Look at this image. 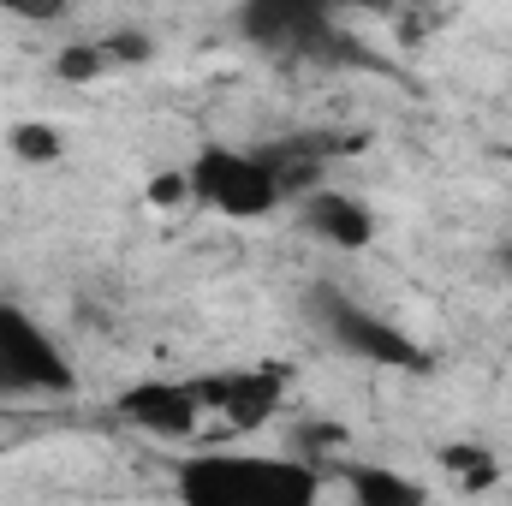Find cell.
Listing matches in <instances>:
<instances>
[{
    "label": "cell",
    "instance_id": "6da1fadb",
    "mask_svg": "<svg viewBox=\"0 0 512 506\" xmlns=\"http://www.w3.org/2000/svg\"><path fill=\"white\" fill-rule=\"evenodd\" d=\"M173 495L191 506H304L322 495L310 459H239V453H197L179 459Z\"/></svg>",
    "mask_w": 512,
    "mask_h": 506
},
{
    "label": "cell",
    "instance_id": "7a4b0ae2",
    "mask_svg": "<svg viewBox=\"0 0 512 506\" xmlns=\"http://www.w3.org/2000/svg\"><path fill=\"white\" fill-rule=\"evenodd\" d=\"M304 310H310V322L322 328V340L340 346V352H352L358 364H387V370H411V376L429 370V352H423L393 316L370 310V304H358L352 292H340V286H328V280L310 286Z\"/></svg>",
    "mask_w": 512,
    "mask_h": 506
},
{
    "label": "cell",
    "instance_id": "3957f363",
    "mask_svg": "<svg viewBox=\"0 0 512 506\" xmlns=\"http://www.w3.org/2000/svg\"><path fill=\"white\" fill-rule=\"evenodd\" d=\"M239 36L274 60H346L340 0H239Z\"/></svg>",
    "mask_w": 512,
    "mask_h": 506
},
{
    "label": "cell",
    "instance_id": "277c9868",
    "mask_svg": "<svg viewBox=\"0 0 512 506\" xmlns=\"http://www.w3.org/2000/svg\"><path fill=\"white\" fill-rule=\"evenodd\" d=\"M185 179H191V203L227 215V221H262L274 209H286L274 173L262 167L256 149L239 143H203L191 161H185Z\"/></svg>",
    "mask_w": 512,
    "mask_h": 506
},
{
    "label": "cell",
    "instance_id": "5b68a950",
    "mask_svg": "<svg viewBox=\"0 0 512 506\" xmlns=\"http://www.w3.org/2000/svg\"><path fill=\"white\" fill-rule=\"evenodd\" d=\"M72 393V364L60 340L12 298H0V399H54Z\"/></svg>",
    "mask_w": 512,
    "mask_h": 506
},
{
    "label": "cell",
    "instance_id": "8992f818",
    "mask_svg": "<svg viewBox=\"0 0 512 506\" xmlns=\"http://www.w3.org/2000/svg\"><path fill=\"white\" fill-rule=\"evenodd\" d=\"M114 411H120V423L155 435V441H197L203 423H209L203 387L197 381H167V376H143L131 387H120Z\"/></svg>",
    "mask_w": 512,
    "mask_h": 506
},
{
    "label": "cell",
    "instance_id": "52a82bcc",
    "mask_svg": "<svg viewBox=\"0 0 512 506\" xmlns=\"http://www.w3.org/2000/svg\"><path fill=\"white\" fill-rule=\"evenodd\" d=\"M298 221H304V233L310 239H322L328 251H370L376 245V233H382V221H376V209L358 197V191H340V185H316V191H304L298 203Z\"/></svg>",
    "mask_w": 512,
    "mask_h": 506
},
{
    "label": "cell",
    "instance_id": "ba28073f",
    "mask_svg": "<svg viewBox=\"0 0 512 506\" xmlns=\"http://www.w3.org/2000/svg\"><path fill=\"white\" fill-rule=\"evenodd\" d=\"M197 387H203L209 417H221L227 429H262L286 399L280 370H221V376H203Z\"/></svg>",
    "mask_w": 512,
    "mask_h": 506
},
{
    "label": "cell",
    "instance_id": "9c48e42d",
    "mask_svg": "<svg viewBox=\"0 0 512 506\" xmlns=\"http://www.w3.org/2000/svg\"><path fill=\"white\" fill-rule=\"evenodd\" d=\"M256 155H262V167L274 173L280 197L298 203L304 191H316V185L328 179V155H334V143H322V137H274V143H256Z\"/></svg>",
    "mask_w": 512,
    "mask_h": 506
},
{
    "label": "cell",
    "instance_id": "30bf717a",
    "mask_svg": "<svg viewBox=\"0 0 512 506\" xmlns=\"http://www.w3.org/2000/svg\"><path fill=\"white\" fill-rule=\"evenodd\" d=\"M346 495L358 506H423L429 501V489L417 477H399L387 465H352L346 471Z\"/></svg>",
    "mask_w": 512,
    "mask_h": 506
},
{
    "label": "cell",
    "instance_id": "8fae6325",
    "mask_svg": "<svg viewBox=\"0 0 512 506\" xmlns=\"http://www.w3.org/2000/svg\"><path fill=\"white\" fill-rule=\"evenodd\" d=\"M6 149H12L24 167H54V161L66 155V137L48 126V120H18V126L6 131Z\"/></svg>",
    "mask_w": 512,
    "mask_h": 506
},
{
    "label": "cell",
    "instance_id": "7c38bea8",
    "mask_svg": "<svg viewBox=\"0 0 512 506\" xmlns=\"http://www.w3.org/2000/svg\"><path fill=\"white\" fill-rule=\"evenodd\" d=\"M108 66H114L108 42H72V48H60V54H54V72H60L66 84H96Z\"/></svg>",
    "mask_w": 512,
    "mask_h": 506
},
{
    "label": "cell",
    "instance_id": "4fadbf2b",
    "mask_svg": "<svg viewBox=\"0 0 512 506\" xmlns=\"http://www.w3.org/2000/svg\"><path fill=\"white\" fill-rule=\"evenodd\" d=\"M441 465H447V471H459V477H465V489L495 483V459H489L483 447H471V441H447V447H441Z\"/></svg>",
    "mask_w": 512,
    "mask_h": 506
},
{
    "label": "cell",
    "instance_id": "5bb4252c",
    "mask_svg": "<svg viewBox=\"0 0 512 506\" xmlns=\"http://www.w3.org/2000/svg\"><path fill=\"white\" fill-rule=\"evenodd\" d=\"M78 0H0L6 18H24V24H60Z\"/></svg>",
    "mask_w": 512,
    "mask_h": 506
},
{
    "label": "cell",
    "instance_id": "9a60e30c",
    "mask_svg": "<svg viewBox=\"0 0 512 506\" xmlns=\"http://www.w3.org/2000/svg\"><path fill=\"white\" fill-rule=\"evenodd\" d=\"M149 209H173V203H191V179H185V167H173V173H161V179H149Z\"/></svg>",
    "mask_w": 512,
    "mask_h": 506
},
{
    "label": "cell",
    "instance_id": "2e32d148",
    "mask_svg": "<svg viewBox=\"0 0 512 506\" xmlns=\"http://www.w3.org/2000/svg\"><path fill=\"white\" fill-rule=\"evenodd\" d=\"M495 262H501V268H507V274H512V239H507V245H501V251H495Z\"/></svg>",
    "mask_w": 512,
    "mask_h": 506
}]
</instances>
